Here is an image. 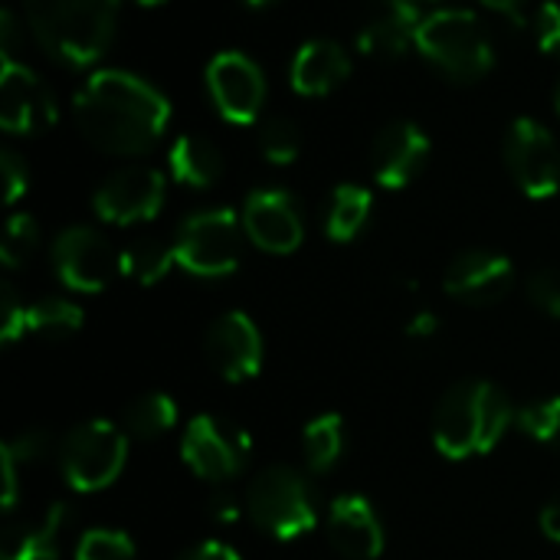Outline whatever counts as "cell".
<instances>
[{
  "instance_id": "1",
  "label": "cell",
  "mask_w": 560,
  "mask_h": 560,
  "mask_svg": "<svg viewBox=\"0 0 560 560\" xmlns=\"http://www.w3.org/2000/svg\"><path fill=\"white\" fill-rule=\"evenodd\" d=\"M75 121L89 144L128 158L158 144L171 121V105L141 75L102 69L75 92Z\"/></svg>"
},
{
  "instance_id": "2",
  "label": "cell",
  "mask_w": 560,
  "mask_h": 560,
  "mask_svg": "<svg viewBox=\"0 0 560 560\" xmlns=\"http://www.w3.org/2000/svg\"><path fill=\"white\" fill-rule=\"evenodd\" d=\"M515 410L505 390L489 381L453 384L433 413V446L446 459H472L495 450Z\"/></svg>"
},
{
  "instance_id": "3",
  "label": "cell",
  "mask_w": 560,
  "mask_h": 560,
  "mask_svg": "<svg viewBox=\"0 0 560 560\" xmlns=\"http://www.w3.org/2000/svg\"><path fill=\"white\" fill-rule=\"evenodd\" d=\"M121 0H23L36 43L66 66L95 62L118 23Z\"/></svg>"
},
{
  "instance_id": "4",
  "label": "cell",
  "mask_w": 560,
  "mask_h": 560,
  "mask_svg": "<svg viewBox=\"0 0 560 560\" xmlns=\"http://www.w3.org/2000/svg\"><path fill=\"white\" fill-rule=\"evenodd\" d=\"M417 49L450 79L476 82L482 79L492 62V39L476 13L469 10H436L423 20Z\"/></svg>"
},
{
  "instance_id": "5",
  "label": "cell",
  "mask_w": 560,
  "mask_h": 560,
  "mask_svg": "<svg viewBox=\"0 0 560 560\" xmlns=\"http://www.w3.org/2000/svg\"><path fill=\"white\" fill-rule=\"evenodd\" d=\"M249 518L279 541L302 538L315 528V499L305 476L295 466L272 463L246 489Z\"/></svg>"
},
{
  "instance_id": "6",
  "label": "cell",
  "mask_w": 560,
  "mask_h": 560,
  "mask_svg": "<svg viewBox=\"0 0 560 560\" xmlns=\"http://www.w3.org/2000/svg\"><path fill=\"white\" fill-rule=\"evenodd\" d=\"M128 456V433L108 420H89L66 433L59 443V472L75 492L108 489Z\"/></svg>"
},
{
  "instance_id": "7",
  "label": "cell",
  "mask_w": 560,
  "mask_h": 560,
  "mask_svg": "<svg viewBox=\"0 0 560 560\" xmlns=\"http://www.w3.org/2000/svg\"><path fill=\"white\" fill-rule=\"evenodd\" d=\"M240 230L243 220H236V213L226 207L187 217L174 240L177 266L200 279L230 276L240 266Z\"/></svg>"
},
{
  "instance_id": "8",
  "label": "cell",
  "mask_w": 560,
  "mask_h": 560,
  "mask_svg": "<svg viewBox=\"0 0 560 560\" xmlns=\"http://www.w3.org/2000/svg\"><path fill=\"white\" fill-rule=\"evenodd\" d=\"M253 453V440L243 427L200 413L187 423L184 443H180V456L190 466L194 476L207 479V482H226L233 479Z\"/></svg>"
},
{
  "instance_id": "9",
  "label": "cell",
  "mask_w": 560,
  "mask_h": 560,
  "mask_svg": "<svg viewBox=\"0 0 560 560\" xmlns=\"http://www.w3.org/2000/svg\"><path fill=\"white\" fill-rule=\"evenodd\" d=\"M505 161L509 171L515 177V184L522 187V194H528L532 200H545L555 197L560 187V151L555 135L535 121V118H518L509 128L505 138Z\"/></svg>"
},
{
  "instance_id": "10",
  "label": "cell",
  "mask_w": 560,
  "mask_h": 560,
  "mask_svg": "<svg viewBox=\"0 0 560 560\" xmlns=\"http://www.w3.org/2000/svg\"><path fill=\"white\" fill-rule=\"evenodd\" d=\"M52 266L72 292H102L115 272H121V256L112 253L108 240L92 226H69L52 243Z\"/></svg>"
},
{
  "instance_id": "11",
  "label": "cell",
  "mask_w": 560,
  "mask_h": 560,
  "mask_svg": "<svg viewBox=\"0 0 560 560\" xmlns=\"http://www.w3.org/2000/svg\"><path fill=\"white\" fill-rule=\"evenodd\" d=\"M56 121L52 89L23 62L0 66V125L10 135H39Z\"/></svg>"
},
{
  "instance_id": "12",
  "label": "cell",
  "mask_w": 560,
  "mask_h": 560,
  "mask_svg": "<svg viewBox=\"0 0 560 560\" xmlns=\"http://www.w3.org/2000/svg\"><path fill=\"white\" fill-rule=\"evenodd\" d=\"M207 85L217 112L233 125H249L259 118L266 102L262 69L243 52H220L207 69Z\"/></svg>"
},
{
  "instance_id": "13",
  "label": "cell",
  "mask_w": 560,
  "mask_h": 560,
  "mask_svg": "<svg viewBox=\"0 0 560 560\" xmlns=\"http://www.w3.org/2000/svg\"><path fill=\"white\" fill-rule=\"evenodd\" d=\"M92 203L95 213L115 226L151 220L164 203V177L154 167H125L95 190Z\"/></svg>"
},
{
  "instance_id": "14",
  "label": "cell",
  "mask_w": 560,
  "mask_h": 560,
  "mask_svg": "<svg viewBox=\"0 0 560 560\" xmlns=\"http://www.w3.org/2000/svg\"><path fill=\"white\" fill-rule=\"evenodd\" d=\"M243 233L266 253H295L305 236L295 197L285 190H253L243 203Z\"/></svg>"
},
{
  "instance_id": "15",
  "label": "cell",
  "mask_w": 560,
  "mask_h": 560,
  "mask_svg": "<svg viewBox=\"0 0 560 560\" xmlns=\"http://www.w3.org/2000/svg\"><path fill=\"white\" fill-rule=\"evenodd\" d=\"M207 361L230 384L256 377L262 364V335L246 312H226L210 325Z\"/></svg>"
},
{
  "instance_id": "16",
  "label": "cell",
  "mask_w": 560,
  "mask_h": 560,
  "mask_svg": "<svg viewBox=\"0 0 560 560\" xmlns=\"http://www.w3.org/2000/svg\"><path fill=\"white\" fill-rule=\"evenodd\" d=\"M446 292L466 305H495L515 285V266L502 253L489 249H466L459 253L443 279Z\"/></svg>"
},
{
  "instance_id": "17",
  "label": "cell",
  "mask_w": 560,
  "mask_h": 560,
  "mask_svg": "<svg viewBox=\"0 0 560 560\" xmlns=\"http://www.w3.org/2000/svg\"><path fill=\"white\" fill-rule=\"evenodd\" d=\"M420 26H423V16H420L417 0H374L361 23L358 46L368 56L397 59L410 46H417Z\"/></svg>"
},
{
  "instance_id": "18",
  "label": "cell",
  "mask_w": 560,
  "mask_h": 560,
  "mask_svg": "<svg viewBox=\"0 0 560 560\" xmlns=\"http://www.w3.org/2000/svg\"><path fill=\"white\" fill-rule=\"evenodd\" d=\"M430 158V138L413 121L387 125L371 144V171L384 187H407Z\"/></svg>"
},
{
  "instance_id": "19",
  "label": "cell",
  "mask_w": 560,
  "mask_h": 560,
  "mask_svg": "<svg viewBox=\"0 0 560 560\" xmlns=\"http://www.w3.org/2000/svg\"><path fill=\"white\" fill-rule=\"evenodd\" d=\"M328 538L348 560H377L384 555V528L364 495H341L331 502Z\"/></svg>"
},
{
  "instance_id": "20",
  "label": "cell",
  "mask_w": 560,
  "mask_h": 560,
  "mask_svg": "<svg viewBox=\"0 0 560 560\" xmlns=\"http://www.w3.org/2000/svg\"><path fill=\"white\" fill-rule=\"evenodd\" d=\"M348 72L351 59L338 43L312 39L292 59V89L299 95H328L348 79Z\"/></svg>"
},
{
  "instance_id": "21",
  "label": "cell",
  "mask_w": 560,
  "mask_h": 560,
  "mask_svg": "<svg viewBox=\"0 0 560 560\" xmlns=\"http://www.w3.org/2000/svg\"><path fill=\"white\" fill-rule=\"evenodd\" d=\"M171 174L187 187H210L223 174V154L213 141L200 135H184L171 148Z\"/></svg>"
},
{
  "instance_id": "22",
  "label": "cell",
  "mask_w": 560,
  "mask_h": 560,
  "mask_svg": "<svg viewBox=\"0 0 560 560\" xmlns=\"http://www.w3.org/2000/svg\"><path fill=\"white\" fill-rule=\"evenodd\" d=\"M66 522V505H52L39 525L10 532L0 560H59V532Z\"/></svg>"
},
{
  "instance_id": "23",
  "label": "cell",
  "mask_w": 560,
  "mask_h": 560,
  "mask_svg": "<svg viewBox=\"0 0 560 560\" xmlns=\"http://www.w3.org/2000/svg\"><path fill=\"white\" fill-rule=\"evenodd\" d=\"M371 203H374L371 190H364L358 184H341L331 194L328 210H325V233H328V240L351 243L364 230V223L371 217Z\"/></svg>"
},
{
  "instance_id": "24",
  "label": "cell",
  "mask_w": 560,
  "mask_h": 560,
  "mask_svg": "<svg viewBox=\"0 0 560 560\" xmlns=\"http://www.w3.org/2000/svg\"><path fill=\"white\" fill-rule=\"evenodd\" d=\"M302 453H305L308 469H315V472L335 469V463L345 453V420H341V413L315 417L302 433Z\"/></svg>"
},
{
  "instance_id": "25",
  "label": "cell",
  "mask_w": 560,
  "mask_h": 560,
  "mask_svg": "<svg viewBox=\"0 0 560 560\" xmlns=\"http://www.w3.org/2000/svg\"><path fill=\"white\" fill-rule=\"evenodd\" d=\"M174 262H177L174 243L138 240L121 253V276H128V279L141 282V285H154L171 272Z\"/></svg>"
},
{
  "instance_id": "26",
  "label": "cell",
  "mask_w": 560,
  "mask_h": 560,
  "mask_svg": "<svg viewBox=\"0 0 560 560\" xmlns=\"http://www.w3.org/2000/svg\"><path fill=\"white\" fill-rule=\"evenodd\" d=\"M85 315L79 305L66 299H43L26 308V335L46 338V341H62L82 328Z\"/></svg>"
},
{
  "instance_id": "27",
  "label": "cell",
  "mask_w": 560,
  "mask_h": 560,
  "mask_svg": "<svg viewBox=\"0 0 560 560\" xmlns=\"http://www.w3.org/2000/svg\"><path fill=\"white\" fill-rule=\"evenodd\" d=\"M177 423V404L167 394H144L125 410V430L138 440H154Z\"/></svg>"
},
{
  "instance_id": "28",
  "label": "cell",
  "mask_w": 560,
  "mask_h": 560,
  "mask_svg": "<svg viewBox=\"0 0 560 560\" xmlns=\"http://www.w3.org/2000/svg\"><path fill=\"white\" fill-rule=\"evenodd\" d=\"M46 433L33 430V433H23L16 436L13 443H3L0 450V469H3V509L10 512L13 502H16V466L20 463H33L46 453Z\"/></svg>"
},
{
  "instance_id": "29",
  "label": "cell",
  "mask_w": 560,
  "mask_h": 560,
  "mask_svg": "<svg viewBox=\"0 0 560 560\" xmlns=\"http://www.w3.org/2000/svg\"><path fill=\"white\" fill-rule=\"evenodd\" d=\"M39 243V230H36V220L26 217V213H13L7 220V230H3V243H0V259L7 269H16L30 259V253L36 249Z\"/></svg>"
},
{
  "instance_id": "30",
  "label": "cell",
  "mask_w": 560,
  "mask_h": 560,
  "mask_svg": "<svg viewBox=\"0 0 560 560\" xmlns=\"http://www.w3.org/2000/svg\"><path fill=\"white\" fill-rule=\"evenodd\" d=\"M75 560H135V541L115 528H92L82 535Z\"/></svg>"
},
{
  "instance_id": "31",
  "label": "cell",
  "mask_w": 560,
  "mask_h": 560,
  "mask_svg": "<svg viewBox=\"0 0 560 560\" xmlns=\"http://www.w3.org/2000/svg\"><path fill=\"white\" fill-rule=\"evenodd\" d=\"M515 423H518L522 433H528L532 440L560 450V397L538 400V404L525 407V410L515 417Z\"/></svg>"
},
{
  "instance_id": "32",
  "label": "cell",
  "mask_w": 560,
  "mask_h": 560,
  "mask_svg": "<svg viewBox=\"0 0 560 560\" xmlns=\"http://www.w3.org/2000/svg\"><path fill=\"white\" fill-rule=\"evenodd\" d=\"M259 148L269 164H292L302 148L299 128L289 118H269L259 131Z\"/></svg>"
},
{
  "instance_id": "33",
  "label": "cell",
  "mask_w": 560,
  "mask_h": 560,
  "mask_svg": "<svg viewBox=\"0 0 560 560\" xmlns=\"http://www.w3.org/2000/svg\"><path fill=\"white\" fill-rule=\"evenodd\" d=\"M528 299L538 312L560 318V272L558 269H538L528 279Z\"/></svg>"
},
{
  "instance_id": "34",
  "label": "cell",
  "mask_w": 560,
  "mask_h": 560,
  "mask_svg": "<svg viewBox=\"0 0 560 560\" xmlns=\"http://www.w3.org/2000/svg\"><path fill=\"white\" fill-rule=\"evenodd\" d=\"M26 335V305H20L10 285L0 289V345H13Z\"/></svg>"
},
{
  "instance_id": "35",
  "label": "cell",
  "mask_w": 560,
  "mask_h": 560,
  "mask_svg": "<svg viewBox=\"0 0 560 560\" xmlns=\"http://www.w3.org/2000/svg\"><path fill=\"white\" fill-rule=\"evenodd\" d=\"M535 39L541 46V52L560 56V3L558 0H545L535 13Z\"/></svg>"
},
{
  "instance_id": "36",
  "label": "cell",
  "mask_w": 560,
  "mask_h": 560,
  "mask_svg": "<svg viewBox=\"0 0 560 560\" xmlns=\"http://www.w3.org/2000/svg\"><path fill=\"white\" fill-rule=\"evenodd\" d=\"M0 167H3V197H7V203H16L26 194V184H30L26 164L16 158V151H3Z\"/></svg>"
},
{
  "instance_id": "37",
  "label": "cell",
  "mask_w": 560,
  "mask_h": 560,
  "mask_svg": "<svg viewBox=\"0 0 560 560\" xmlns=\"http://www.w3.org/2000/svg\"><path fill=\"white\" fill-rule=\"evenodd\" d=\"M180 560H243L230 545H223V541H203V545H197L187 558Z\"/></svg>"
},
{
  "instance_id": "38",
  "label": "cell",
  "mask_w": 560,
  "mask_h": 560,
  "mask_svg": "<svg viewBox=\"0 0 560 560\" xmlns=\"http://www.w3.org/2000/svg\"><path fill=\"white\" fill-rule=\"evenodd\" d=\"M440 331V318L433 315V312H420V315H413L410 318V325H407V338H433Z\"/></svg>"
},
{
  "instance_id": "39",
  "label": "cell",
  "mask_w": 560,
  "mask_h": 560,
  "mask_svg": "<svg viewBox=\"0 0 560 560\" xmlns=\"http://www.w3.org/2000/svg\"><path fill=\"white\" fill-rule=\"evenodd\" d=\"M541 532L548 541L560 545V495H555L545 509H541Z\"/></svg>"
},
{
  "instance_id": "40",
  "label": "cell",
  "mask_w": 560,
  "mask_h": 560,
  "mask_svg": "<svg viewBox=\"0 0 560 560\" xmlns=\"http://www.w3.org/2000/svg\"><path fill=\"white\" fill-rule=\"evenodd\" d=\"M489 10H495V13H502V16H509L512 23H525V7H528V0H482Z\"/></svg>"
},
{
  "instance_id": "41",
  "label": "cell",
  "mask_w": 560,
  "mask_h": 560,
  "mask_svg": "<svg viewBox=\"0 0 560 560\" xmlns=\"http://www.w3.org/2000/svg\"><path fill=\"white\" fill-rule=\"evenodd\" d=\"M213 515L220 518V522H233L240 512L233 509V502H217V509H213Z\"/></svg>"
},
{
  "instance_id": "42",
  "label": "cell",
  "mask_w": 560,
  "mask_h": 560,
  "mask_svg": "<svg viewBox=\"0 0 560 560\" xmlns=\"http://www.w3.org/2000/svg\"><path fill=\"white\" fill-rule=\"evenodd\" d=\"M246 7H253V10H262V7H272L276 0H243Z\"/></svg>"
},
{
  "instance_id": "43",
  "label": "cell",
  "mask_w": 560,
  "mask_h": 560,
  "mask_svg": "<svg viewBox=\"0 0 560 560\" xmlns=\"http://www.w3.org/2000/svg\"><path fill=\"white\" fill-rule=\"evenodd\" d=\"M135 3H141V7H158V3H167V0H135Z\"/></svg>"
},
{
  "instance_id": "44",
  "label": "cell",
  "mask_w": 560,
  "mask_h": 560,
  "mask_svg": "<svg viewBox=\"0 0 560 560\" xmlns=\"http://www.w3.org/2000/svg\"><path fill=\"white\" fill-rule=\"evenodd\" d=\"M555 98H558V112H560V82H558V89H555Z\"/></svg>"
},
{
  "instance_id": "45",
  "label": "cell",
  "mask_w": 560,
  "mask_h": 560,
  "mask_svg": "<svg viewBox=\"0 0 560 560\" xmlns=\"http://www.w3.org/2000/svg\"><path fill=\"white\" fill-rule=\"evenodd\" d=\"M417 3H433V0H417Z\"/></svg>"
}]
</instances>
